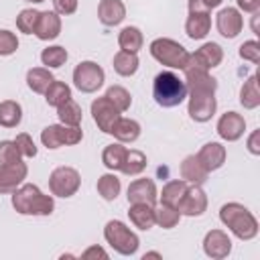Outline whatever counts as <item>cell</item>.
Segmentation results:
<instances>
[{"mask_svg":"<svg viewBox=\"0 0 260 260\" xmlns=\"http://www.w3.org/2000/svg\"><path fill=\"white\" fill-rule=\"evenodd\" d=\"M12 207L20 215H51L55 209V201L51 195H45L37 185L26 183L12 193Z\"/></svg>","mask_w":260,"mask_h":260,"instance_id":"1","label":"cell"},{"mask_svg":"<svg viewBox=\"0 0 260 260\" xmlns=\"http://www.w3.org/2000/svg\"><path fill=\"white\" fill-rule=\"evenodd\" d=\"M219 219L238 240H252L258 236V221L252 215V211L244 207L242 203L232 201V203L221 205Z\"/></svg>","mask_w":260,"mask_h":260,"instance_id":"2","label":"cell"},{"mask_svg":"<svg viewBox=\"0 0 260 260\" xmlns=\"http://www.w3.org/2000/svg\"><path fill=\"white\" fill-rule=\"evenodd\" d=\"M187 83L173 71H160L152 81V98L160 108H175L187 98Z\"/></svg>","mask_w":260,"mask_h":260,"instance_id":"3","label":"cell"},{"mask_svg":"<svg viewBox=\"0 0 260 260\" xmlns=\"http://www.w3.org/2000/svg\"><path fill=\"white\" fill-rule=\"evenodd\" d=\"M150 55L160 65H167L171 69H185L191 53L181 43L167 39V37H160V39H154L150 43Z\"/></svg>","mask_w":260,"mask_h":260,"instance_id":"4","label":"cell"},{"mask_svg":"<svg viewBox=\"0 0 260 260\" xmlns=\"http://www.w3.org/2000/svg\"><path fill=\"white\" fill-rule=\"evenodd\" d=\"M104 238L106 242L122 256H132L136 254L138 246H140V240L138 236L120 219H110L104 228Z\"/></svg>","mask_w":260,"mask_h":260,"instance_id":"5","label":"cell"},{"mask_svg":"<svg viewBox=\"0 0 260 260\" xmlns=\"http://www.w3.org/2000/svg\"><path fill=\"white\" fill-rule=\"evenodd\" d=\"M79 185H81V175L73 167H57L49 175V189L57 197L63 199L73 197L79 191Z\"/></svg>","mask_w":260,"mask_h":260,"instance_id":"6","label":"cell"},{"mask_svg":"<svg viewBox=\"0 0 260 260\" xmlns=\"http://www.w3.org/2000/svg\"><path fill=\"white\" fill-rule=\"evenodd\" d=\"M83 132L79 126H65V124H51L41 132V142L43 146L55 150L59 146H73L81 142Z\"/></svg>","mask_w":260,"mask_h":260,"instance_id":"7","label":"cell"},{"mask_svg":"<svg viewBox=\"0 0 260 260\" xmlns=\"http://www.w3.org/2000/svg\"><path fill=\"white\" fill-rule=\"evenodd\" d=\"M104 81H106V73L95 61H81L73 69V85L83 93L98 91L104 85Z\"/></svg>","mask_w":260,"mask_h":260,"instance_id":"8","label":"cell"},{"mask_svg":"<svg viewBox=\"0 0 260 260\" xmlns=\"http://www.w3.org/2000/svg\"><path fill=\"white\" fill-rule=\"evenodd\" d=\"M91 116H93V122L98 124V128H100L104 134H112L116 122L122 118V116H120V110H118L106 95L95 98V100L91 102Z\"/></svg>","mask_w":260,"mask_h":260,"instance_id":"9","label":"cell"},{"mask_svg":"<svg viewBox=\"0 0 260 260\" xmlns=\"http://www.w3.org/2000/svg\"><path fill=\"white\" fill-rule=\"evenodd\" d=\"M187 110H189L191 120H195V122H207V120H211L213 114H215V110H217L215 93H211V91H191Z\"/></svg>","mask_w":260,"mask_h":260,"instance_id":"10","label":"cell"},{"mask_svg":"<svg viewBox=\"0 0 260 260\" xmlns=\"http://www.w3.org/2000/svg\"><path fill=\"white\" fill-rule=\"evenodd\" d=\"M177 209L181 215H189V217L203 215L207 209V195L201 189V185H187L183 197L177 203Z\"/></svg>","mask_w":260,"mask_h":260,"instance_id":"11","label":"cell"},{"mask_svg":"<svg viewBox=\"0 0 260 260\" xmlns=\"http://www.w3.org/2000/svg\"><path fill=\"white\" fill-rule=\"evenodd\" d=\"M221 59H223V49L217 43H205L195 53L189 55V61L185 67H197V69L209 71V69L217 67L221 63Z\"/></svg>","mask_w":260,"mask_h":260,"instance_id":"12","label":"cell"},{"mask_svg":"<svg viewBox=\"0 0 260 260\" xmlns=\"http://www.w3.org/2000/svg\"><path fill=\"white\" fill-rule=\"evenodd\" d=\"M215 26H217L221 37L236 39L242 32V28H244V16L240 14L238 8H232V6L221 8L217 12V16H215Z\"/></svg>","mask_w":260,"mask_h":260,"instance_id":"13","label":"cell"},{"mask_svg":"<svg viewBox=\"0 0 260 260\" xmlns=\"http://www.w3.org/2000/svg\"><path fill=\"white\" fill-rule=\"evenodd\" d=\"M203 252L209 258H215V260H221V258L230 256V252H232V240H230V236L223 230H211V232H207L205 238H203Z\"/></svg>","mask_w":260,"mask_h":260,"instance_id":"14","label":"cell"},{"mask_svg":"<svg viewBox=\"0 0 260 260\" xmlns=\"http://www.w3.org/2000/svg\"><path fill=\"white\" fill-rule=\"evenodd\" d=\"M244 130H246V120L238 112H225L217 120V134L228 142H236L238 138H242Z\"/></svg>","mask_w":260,"mask_h":260,"instance_id":"15","label":"cell"},{"mask_svg":"<svg viewBox=\"0 0 260 260\" xmlns=\"http://www.w3.org/2000/svg\"><path fill=\"white\" fill-rule=\"evenodd\" d=\"M26 165L14 162V165H0V193H14L22 181L26 179Z\"/></svg>","mask_w":260,"mask_h":260,"instance_id":"16","label":"cell"},{"mask_svg":"<svg viewBox=\"0 0 260 260\" xmlns=\"http://www.w3.org/2000/svg\"><path fill=\"white\" fill-rule=\"evenodd\" d=\"M128 203H148L154 205L158 199L156 187L152 179H136L128 185Z\"/></svg>","mask_w":260,"mask_h":260,"instance_id":"17","label":"cell"},{"mask_svg":"<svg viewBox=\"0 0 260 260\" xmlns=\"http://www.w3.org/2000/svg\"><path fill=\"white\" fill-rule=\"evenodd\" d=\"M183 71H185L187 91H211V93H215V89H217V79L211 77L205 69L185 67Z\"/></svg>","mask_w":260,"mask_h":260,"instance_id":"18","label":"cell"},{"mask_svg":"<svg viewBox=\"0 0 260 260\" xmlns=\"http://www.w3.org/2000/svg\"><path fill=\"white\" fill-rule=\"evenodd\" d=\"M35 35L41 41H53L61 35V16L55 10H43L39 14V22L35 28Z\"/></svg>","mask_w":260,"mask_h":260,"instance_id":"19","label":"cell"},{"mask_svg":"<svg viewBox=\"0 0 260 260\" xmlns=\"http://www.w3.org/2000/svg\"><path fill=\"white\" fill-rule=\"evenodd\" d=\"M225 156H228L225 146L219 144V142H207V144H203L201 150L197 152V158L201 160V165H203L209 173L221 169L223 162H225Z\"/></svg>","mask_w":260,"mask_h":260,"instance_id":"20","label":"cell"},{"mask_svg":"<svg viewBox=\"0 0 260 260\" xmlns=\"http://www.w3.org/2000/svg\"><path fill=\"white\" fill-rule=\"evenodd\" d=\"M98 18L106 26H116L126 18V6L122 0H100Z\"/></svg>","mask_w":260,"mask_h":260,"instance_id":"21","label":"cell"},{"mask_svg":"<svg viewBox=\"0 0 260 260\" xmlns=\"http://www.w3.org/2000/svg\"><path fill=\"white\" fill-rule=\"evenodd\" d=\"M209 177V171L201 165L197 154H189L181 162V179L187 181L189 185H203Z\"/></svg>","mask_w":260,"mask_h":260,"instance_id":"22","label":"cell"},{"mask_svg":"<svg viewBox=\"0 0 260 260\" xmlns=\"http://www.w3.org/2000/svg\"><path fill=\"white\" fill-rule=\"evenodd\" d=\"M211 28V16L209 12H189L187 20H185V32L189 39L193 41H201L207 37Z\"/></svg>","mask_w":260,"mask_h":260,"instance_id":"23","label":"cell"},{"mask_svg":"<svg viewBox=\"0 0 260 260\" xmlns=\"http://www.w3.org/2000/svg\"><path fill=\"white\" fill-rule=\"evenodd\" d=\"M128 217L138 230H150L154 225V207L148 203H130Z\"/></svg>","mask_w":260,"mask_h":260,"instance_id":"24","label":"cell"},{"mask_svg":"<svg viewBox=\"0 0 260 260\" xmlns=\"http://www.w3.org/2000/svg\"><path fill=\"white\" fill-rule=\"evenodd\" d=\"M112 65H114V71H116L118 75H122V77H130V75H134V73L138 71L140 61H138V55H136V53L122 51V49H120V51L114 55Z\"/></svg>","mask_w":260,"mask_h":260,"instance_id":"25","label":"cell"},{"mask_svg":"<svg viewBox=\"0 0 260 260\" xmlns=\"http://www.w3.org/2000/svg\"><path fill=\"white\" fill-rule=\"evenodd\" d=\"M53 73L47 67H32L26 71V85L35 93H45L47 87L53 83Z\"/></svg>","mask_w":260,"mask_h":260,"instance_id":"26","label":"cell"},{"mask_svg":"<svg viewBox=\"0 0 260 260\" xmlns=\"http://www.w3.org/2000/svg\"><path fill=\"white\" fill-rule=\"evenodd\" d=\"M22 120V108L14 100L0 102V126L2 128H16Z\"/></svg>","mask_w":260,"mask_h":260,"instance_id":"27","label":"cell"},{"mask_svg":"<svg viewBox=\"0 0 260 260\" xmlns=\"http://www.w3.org/2000/svg\"><path fill=\"white\" fill-rule=\"evenodd\" d=\"M126 146L124 142H112L104 148L102 152V162L106 169L110 171H120L122 169V162H124V156H126Z\"/></svg>","mask_w":260,"mask_h":260,"instance_id":"28","label":"cell"},{"mask_svg":"<svg viewBox=\"0 0 260 260\" xmlns=\"http://www.w3.org/2000/svg\"><path fill=\"white\" fill-rule=\"evenodd\" d=\"M144 37L140 32V28L136 26H124L118 35V45L122 51H130V53H138L142 49Z\"/></svg>","mask_w":260,"mask_h":260,"instance_id":"29","label":"cell"},{"mask_svg":"<svg viewBox=\"0 0 260 260\" xmlns=\"http://www.w3.org/2000/svg\"><path fill=\"white\" fill-rule=\"evenodd\" d=\"M240 104L246 110H254L260 106V91H258V75H250L242 89H240Z\"/></svg>","mask_w":260,"mask_h":260,"instance_id":"30","label":"cell"},{"mask_svg":"<svg viewBox=\"0 0 260 260\" xmlns=\"http://www.w3.org/2000/svg\"><path fill=\"white\" fill-rule=\"evenodd\" d=\"M118 142H134L140 136V124L132 118H120L114 126V132Z\"/></svg>","mask_w":260,"mask_h":260,"instance_id":"31","label":"cell"},{"mask_svg":"<svg viewBox=\"0 0 260 260\" xmlns=\"http://www.w3.org/2000/svg\"><path fill=\"white\" fill-rule=\"evenodd\" d=\"M57 116H59L61 124H65V126H79L83 114H81V106L69 98L61 106H57Z\"/></svg>","mask_w":260,"mask_h":260,"instance_id":"32","label":"cell"},{"mask_svg":"<svg viewBox=\"0 0 260 260\" xmlns=\"http://www.w3.org/2000/svg\"><path fill=\"white\" fill-rule=\"evenodd\" d=\"M144 169H146V154L142 150H134V148L126 150V156H124L120 171L128 177H134V175H140Z\"/></svg>","mask_w":260,"mask_h":260,"instance_id":"33","label":"cell"},{"mask_svg":"<svg viewBox=\"0 0 260 260\" xmlns=\"http://www.w3.org/2000/svg\"><path fill=\"white\" fill-rule=\"evenodd\" d=\"M187 185H189V183H187V181H183V179L169 181V183L162 187V193L158 195V197H160V203L171 205V207H177V203H179V199L183 197V193H185Z\"/></svg>","mask_w":260,"mask_h":260,"instance_id":"34","label":"cell"},{"mask_svg":"<svg viewBox=\"0 0 260 260\" xmlns=\"http://www.w3.org/2000/svg\"><path fill=\"white\" fill-rule=\"evenodd\" d=\"M120 179L114 175V173H106L98 179V193L102 195V199L106 201H114L118 195H120Z\"/></svg>","mask_w":260,"mask_h":260,"instance_id":"35","label":"cell"},{"mask_svg":"<svg viewBox=\"0 0 260 260\" xmlns=\"http://www.w3.org/2000/svg\"><path fill=\"white\" fill-rule=\"evenodd\" d=\"M71 98V87L65 83V81H57V79H53V83L47 87V91H45V102L49 104V106H61L63 102H67Z\"/></svg>","mask_w":260,"mask_h":260,"instance_id":"36","label":"cell"},{"mask_svg":"<svg viewBox=\"0 0 260 260\" xmlns=\"http://www.w3.org/2000/svg\"><path fill=\"white\" fill-rule=\"evenodd\" d=\"M67 57H69V53H67V49L61 47V45L47 47V49H43V53H41V61H43V65H47V69H57V67L65 65Z\"/></svg>","mask_w":260,"mask_h":260,"instance_id":"37","label":"cell"},{"mask_svg":"<svg viewBox=\"0 0 260 260\" xmlns=\"http://www.w3.org/2000/svg\"><path fill=\"white\" fill-rule=\"evenodd\" d=\"M181 219V213L177 207H171V205H165L160 203L158 209H154V223H158L162 230H171L179 223Z\"/></svg>","mask_w":260,"mask_h":260,"instance_id":"38","label":"cell"},{"mask_svg":"<svg viewBox=\"0 0 260 260\" xmlns=\"http://www.w3.org/2000/svg\"><path fill=\"white\" fill-rule=\"evenodd\" d=\"M39 10H35V8H24V10H20L18 12V16H16V26H18V30L20 32H24V35H35V28H37V22H39Z\"/></svg>","mask_w":260,"mask_h":260,"instance_id":"39","label":"cell"},{"mask_svg":"<svg viewBox=\"0 0 260 260\" xmlns=\"http://www.w3.org/2000/svg\"><path fill=\"white\" fill-rule=\"evenodd\" d=\"M106 98H108L120 112H126V110L130 108V104H132L130 91H128L126 87H122V85H112V87H108Z\"/></svg>","mask_w":260,"mask_h":260,"instance_id":"40","label":"cell"},{"mask_svg":"<svg viewBox=\"0 0 260 260\" xmlns=\"http://www.w3.org/2000/svg\"><path fill=\"white\" fill-rule=\"evenodd\" d=\"M22 154L16 148L14 140H0V165H14L20 162Z\"/></svg>","mask_w":260,"mask_h":260,"instance_id":"41","label":"cell"},{"mask_svg":"<svg viewBox=\"0 0 260 260\" xmlns=\"http://www.w3.org/2000/svg\"><path fill=\"white\" fill-rule=\"evenodd\" d=\"M238 55L244 59V61H250V63H254V65H258L260 63V43L258 41H244L242 45H240V49H238Z\"/></svg>","mask_w":260,"mask_h":260,"instance_id":"42","label":"cell"},{"mask_svg":"<svg viewBox=\"0 0 260 260\" xmlns=\"http://www.w3.org/2000/svg\"><path fill=\"white\" fill-rule=\"evenodd\" d=\"M16 49H18L16 35L10 32V30H6V28H2L0 30V57H8V55L16 53Z\"/></svg>","mask_w":260,"mask_h":260,"instance_id":"43","label":"cell"},{"mask_svg":"<svg viewBox=\"0 0 260 260\" xmlns=\"http://www.w3.org/2000/svg\"><path fill=\"white\" fill-rule=\"evenodd\" d=\"M14 142H16V148L20 150V154H22V156H26V158H32V156H37V146H35L32 138H30L26 132H20V134H16Z\"/></svg>","mask_w":260,"mask_h":260,"instance_id":"44","label":"cell"},{"mask_svg":"<svg viewBox=\"0 0 260 260\" xmlns=\"http://www.w3.org/2000/svg\"><path fill=\"white\" fill-rule=\"evenodd\" d=\"M189 12H209L221 4V0H187Z\"/></svg>","mask_w":260,"mask_h":260,"instance_id":"45","label":"cell"},{"mask_svg":"<svg viewBox=\"0 0 260 260\" xmlns=\"http://www.w3.org/2000/svg\"><path fill=\"white\" fill-rule=\"evenodd\" d=\"M53 8L57 14H73L77 10V0H53Z\"/></svg>","mask_w":260,"mask_h":260,"instance_id":"46","label":"cell"},{"mask_svg":"<svg viewBox=\"0 0 260 260\" xmlns=\"http://www.w3.org/2000/svg\"><path fill=\"white\" fill-rule=\"evenodd\" d=\"M83 260H93V258H102V260H108V252L100 246H89L83 254H81Z\"/></svg>","mask_w":260,"mask_h":260,"instance_id":"47","label":"cell"},{"mask_svg":"<svg viewBox=\"0 0 260 260\" xmlns=\"http://www.w3.org/2000/svg\"><path fill=\"white\" fill-rule=\"evenodd\" d=\"M248 150L252 154H260V130H254L250 136H248Z\"/></svg>","mask_w":260,"mask_h":260,"instance_id":"48","label":"cell"},{"mask_svg":"<svg viewBox=\"0 0 260 260\" xmlns=\"http://www.w3.org/2000/svg\"><path fill=\"white\" fill-rule=\"evenodd\" d=\"M238 2V8L244 10V12H258L260 8V0H236Z\"/></svg>","mask_w":260,"mask_h":260,"instance_id":"49","label":"cell"},{"mask_svg":"<svg viewBox=\"0 0 260 260\" xmlns=\"http://www.w3.org/2000/svg\"><path fill=\"white\" fill-rule=\"evenodd\" d=\"M142 258H144V260H146V258H160V254H158V252H148V254H144Z\"/></svg>","mask_w":260,"mask_h":260,"instance_id":"50","label":"cell"},{"mask_svg":"<svg viewBox=\"0 0 260 260\" xmlns=\"http://www.w3.org/2000/svg\"><path fill=\"white\" fill-rule=\"evenodd\" d=\"M30 2H45V0H30Z\"/></svg>","mask_w":260,"mask_h":260,"instance_id":"51","label":"cell"}]
</instances>
